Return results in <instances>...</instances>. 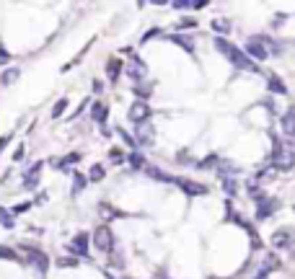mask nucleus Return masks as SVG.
<instances>
[{
  "label": "nucleus",
  "instance_id": "obj_1",
  "mask_svg": "<svg viewBox=\"0 0 295 279\" xmlns=\"http://www.w3.org/2000/svg\"><path fill=\"white\" fill-rule=\"evenodd\" d=\"M94 246H96L101 253L114 251V232H111L109 225H98V228L94 230Z\"/></svg>",
  "mask_w": 295,
  "mask_h": 279
},
{
  "label": "nucleus",
  "instance_id": "obj_2",
  "mask_svg": "<svg viewBox=\"0 0 295 279\" xmlns=\"http://www.w3.org/2000/svg\"><path fill=\"white\" fill-rule=\"evenodd\" d=\"M150 106H148V103L145 101H135L132 103V106H130V111H127V119L132 122V124H148V122H150Z\"/></svg>",
  "mask_w": 295,
  "mask_h": 279
},
{
  "label": "nucleus",
  "instance_id": "obj_3",
  "mask_svg": "<svg viewBox=\"0 0 295 279\" xmlns=\"http://www.w3.org/2000/svg\"><path fill=\"white\" fill-rule=\"evenodd\" d=\"M124 54H130L132 57V62H130V67H127V75H130V80H135V83H143L145 80V75H148V67H145V62L140 60L138 54H135L132 49H124Z\"/></svg>",
  "mask_w": 295,
  "mask_h": 279
},
{
  "label": "nucleus",
  "instance_id": "obj_4",
  "mask_svg": "<svg viewBox=\"0 0 295 279\" xmlns=\"http://www.w3.org/2000/svg\"><path fill=\"white\" fill-rule=\"evenodd\" d=\"M24 251L29 253V261H31L34 269H37L39 274H47V269H49V259H47V253L39 251V248H34V246H24Z\"/></svg>",
  "mask_w": 295,
  "mask_h": 279
},
{
  "label": "nucleus",
  "instance_id": "obj_5",
  "mask_svg": "<svg viewBox=\"0 0 295 279\" xmlns=\"http://www.w3.org/2000/svg\"><path fill=\"white\" fill-rule=\"evenodd\" d=\"M246 57H248L251 62H254V60H256V62H262V60H267V57H269L267 46L259 42V37H251V39L246 42Z\"/></svg>",
  "mask_w": 295,
  "mask_h": 279
},
{
  "label": "nucleus",
  "instance_id": "obj_6",
  "mask_svg": "<svg viewBox=\"0 0 295 279\" xmlns=\"http://www.w3.org/2000/svg\"><path fill=\"white\" fill-rule=\"evenodd\" d=\"M293 163H295V153H293V150H285V147L272 158V166H275L277 171H290Z\"/></svg>",
  "mask_w": 295,
  "mask_h": 279
},
{
  "label": "nucleus",
  "instance_id": "obj_7",
  "mask_svg": "<svg viewBox=\"0 0 295 279\" xmlns=\"http://www.w3.org/2000/svg\"><path fill=\"white\" fill-rule=\"evenodd\" d=\"M228 62H233L238 70H248V73H256V70H259V67H256V62L248 60V57H246L241 49H236V52L231 54V60H228Z\"/></svg>",
  "mask_w": 295,
  "mask_h": 279
},
{
  "label": "nucleus",
  "instance_id": "obj_8",
  "mask_svg": "<svg viewBox=\"0 0 295 279\" xmlns=\"http://www.w3.org/2000/svg\"><path fill=\"white\" fill-rule=\"evenodd\" d=\"M277 207H280V202H277V199H272V196H267L264 202H259V204H256V220H267L272 212H277Z\"/></svg>",
  "mask_w": 295,
  "mask_h": 279
},
{
  "label": "nucleus",
  "instance_id": "obj_9",
  "mask_svg": "<svg viewBox=\"0 0 295 279\" xmlns=\"http://www.w3.org/2000/svg\"><path fill=\"white\" fill-rule=\"evenodd\" d=\"M176 184L184 189L189 196H202V194H207V186H202V184H195V181H187V179H176Z\"/></svg>",
  "mask_w": 295,
  "mask_h": 279
},
{
  "label": "nucleus",
  "instance_id": "obj_10",
  "mask_svg": "<svg viewBox=\"0 0 295 279\" xmlns=\"http://www.w3.org/2000/svg\"><path fill=\"white\" fill-rule=\"evenodd\" d=\"M153 137H155V130L150 124H140L138 127V135H135V142L140 145H153Z\"/></svg>",
  "mask_w": 295,
  "mask_h": 279
},
{
  "label": "nucleus",
  "instance_id": "obj_11",
  "mask_svg": "<svg viewBox=\"0 0 295 279\" xmlns=\"http://www.w3.org/2000/svg\"><path fill=\"white\" fill-rule=\"evenodd\" d=\"M290 238H293V232L288 228H280L272 232V243H275V248H288L290 246Z\"/></svg>",
  "mask_w": 295,
  "mask_h": 279
},
{
  "label": "nucleus",
  "instance_id": "obj_12",
  "mask_svg": "<svg viewBox=\"0 0 295 279\" xmlns=\"http://www.w3.org/2000/svg\"><path fill=\"white\" fill-rule=\"evenodd\" d=\"M212 42H215V49H218V52L225 57V60H231V54L238 49V46H236V44H231V42L225 39V37H215Z\"/></svg>",
  "mask_w": 295,
  "mask_h": 279
},
{
  "label": "nucleus",
  "instance_id": "obj_13",
  "mask_svg": "<svg viewBox=\"0 0 295 279\" xmlns=\"http://www.w3.org/2000/svg\"><path fill=\"white\" fill-rule=\"evenodd\" d=\"M280 124H282V132L285 135H295V106H290L285 114H282V119H280Z\"/></svg>",
  "mask_w": 295,
  "mask_h": 279
},
{
  "label": "nucleus",
  "instance_id": "obj_14",
  "mask_svg": "<svg viewBox=\"0 0 295 279\" xmlns=\"http://www.w3.org/2000/svg\"><path fill=\"white\" fill-rule=\"evenodd\" d=\"M88 240H91V235H88V232H78V235L73 238V243H70V248H73L75 253L86 256V253H88Z\"/></svg>",
  "mask_w": 295,
  "mask_h": 279
},
{
  "label": "nucleus",
  "instance_id": "obj_15",
  "mask_svg": "<svg viewBox=\"0 0 295 279\" xmlns=\"http://www.w3.org/2000/svg\"><path fill=\"white\" fill-rule=\"evenodd\" d=\"M174 10H197V8H205L207 3L205 0H174Z\"/></svg>",
  "mask_w": 295,
  "mask_h": 279
},
{
  "label": "nucleus",
  "instance_id": "obj_16",
  "mask_svg": "<svg viewBox=\"0 0 295 279\" xmlns=\"http://www.w3.org/2000/svg\"><path fill=\"white\" fill-rule=\"evenodd\" d=\"M280 259L275 253H267L264 256V261H262V266H259V274H269V272H275V269H280Z\"/></svg>",
  "mask_w": 295,
  "mask_h": 279
},
{
  "label": "nucleus",
  "instance_id": "obj_17",
  "mask_svg": "<svg viewBox=\"0 0 295 279\" xmlns=\"http://www.w3.org/2000/svg\"><path fill=\"white\" fill-rule=\"evenodd\" d=\"M259 42L267 46V52H269V54H277V57H280L282 52H285V44L277 42V39H272V37H259Z\"/></svg>",
  "mask_w": 295,
  "mask_h": 279
},
{
  "label": "nucleus",
  "instance_id": "obj_18",
  "mask_svg": "<svg viewBox=\"0 0 295 279\" xmlns=\"http://www.w3.org/2000/svg\"><path fill=\"white\" fill-rule=\"evenodd\" d=\"M91 119L98 122V124H104V122H106V106H104L101 101H96L94 106H91Z\"/></svg>",
  "mask_w": 295,
  "mask_h": 279
},
{
  "label": "nucleus",
  "instance_id": "obj_19",
  "mask_svg": "<svg viewBox=\"0 0 295 279\" xmlns=\"http://www.w3.org/2000/svg\"><path fill=\"white\" fill-rule=\"evenodd\" d=\"M212 31L218 34V37H223V34H231V21L228 18H212Z\"/></svg>",
  "mask_w": 295,
  "mask_h": 279
},
{
  "label": "nucleus",
  "instance_id": "obj_20",
  "mask_svg": "<svg viewBox=\"0 0 295 279\" xmlns=\"http://www.w3.org/2000/svg\"><path fill=\"white\" fill-rule=\"evenodd\" d=\"M168 39H171L174 44H179V46H184L187 52H195V44H192V39H187L184 34H168Z\"/></svg>",
  "mask_w": 295,
  "mask_h": 279
},
{
  "label": "nucleus",
  "instance_id": "obj_21",
  "mask_svg": "<svg viewBox=\"0 0 295 279\" xmlns=\"http://www.w3.org/2000/svg\"><path fill=\"white\" fill-rule=\"evenodd\" d=\"M148 176H150V179H155V181H163V184H171V181H176L174 176H168V173H163L161 168H155V166H150V168H148Z\"/></svg>",
  "mask_w": 295,
  "mask_h": 279
},
{
  "label": "nucleus",
  "instance_id": "obj_22",
  "mask_svg": "<svg viewBox=\"0 0 295 279\" xmlns=\"http://www.w3.org/2000/svg\"><path fill=\"white\" fill-rule=\"evenodd\" d=\"M104 176H106L104 166H101V163H94L91 171H88V181H104Z\"/></svg>",
  "mask_w": 295,
  "mask_h": 279
},
{
  "label": "nucleus",
  "instance_id": "obj_23",
  "mask_svg": "<svg viewBox=\"0 0 295 279\" xmlns=\"http://www.w3.org/2000/svg\"><path fill=\"white\" fill-rule=\"evenodd\" d=\"M106 73H109V80H111V83H117V78H119V73H122V62H119V60H109Z\"/></svg>",
  "mask_w": 295,
  "mask_h": 279
},
{
  "label": "nucleus",
  "instance_id": "obj_24",
  "mask_svg": "<svg viewBox=\"0 0 295 279\" xmlns=\"http://www.w3.org/2000/svg\"><path fill=\"white\" fill-rule=\"evenodd\" d=\"M269 91H272V93H280V96H285V93H288L285 83H282V80H280V78H275V75H272V78H269Z\"/></svg>",
  "mask_w": 295,
  "mask_h": 279
},
{
  "label": "nucleus",
  "instance_id": "obj_25",
  "mask_svg": "<svg viewBox=\"0 0 295 279\" xmlns=\"http://www.w3.org/2000/svg\"><path fill=\"white\" fill-rule=\"evenodd\" d=\"M275 176H277V168H275V166H269V168H264V171L256 176V184H267V181H272Z\"/></svg>",
  "mask_w": 295,
  "mask_h": 279
},
{
  "label": "nucleus",
  "instance_id": "obj_26",
  "mask_svg": "<svg viewBox=\"0 0 295 279\" xmlns=\"http://www.w3.org/2000/svg\"><path fill=\"white\" fill-rule=\"evenodd\" d=\"M18 70L16 67H10V70H5V73H3V78H0V83H3V86H10V83H16V80H18Z\"/></svg>",
  "mask_w": 295,
  "mask_h": 279
},
{
  "label": "nucleus",
  "instance_id": "obj_27",
  "mask_svg": "<svg viewBox=\"0 0 295 279\" xmlns=\"http://www.w3.org/2000/svg\"><path fill=\"white\" fill-rule=\"evenodd\" d=\"M0 259H3V261H21L18 253L10 248V246H0Z\"/></svg>",
  "mask_w": 295,
  "mask_h": 279
},
{
  "label": "nucleus",
  "instance_id": "obj_28",
  "mask_svg": "<svg viewBox=\"0 0 295 279\" xmlns=\"http://www.w3.org/2000/svg\"><path fill=\"white\" fill-rule=\"evenodd\" d=\"M223 189L228 196H236L238 194V181L236 179H223Z\"/></svg>",
  "mask_w": 295,
  "mask_h": 279
},
{
  "label": "nucleus",
  "instance_id": "obj_29",
  "mask_svg": "<svg viewBox=\"0 0 295 279\" xmlns=\"http://www.w3.org/2000/svg\"><path fill=\"white\" fill-rule=\"evenodd\" d=\"M86 184H88V176H83V173H75V176H73V194H78Z\"/></svg>",
  "mask_w": 295,
  "mask_h": 279
},
{
  "label": "nucleus",
  "instance_id": "obj_30",
  "mask_svg": "<svg viewBox=\"0 0 295 279\" xmlns=\"http://www.w3.org/2000/svg\"><path fill=\"white\" fill-rule=\"evenodd\" d=\"M65 109H67V98H60L57 103H54V109H52V119H60V116L65 114Z\"/></svg>",
  "mask_w": 295,
  "mask_h": 279
},
{
  "label": "nucleus",
  "instance_id": "obj_31",
  "mask_svg": "<svg viewBox=\"0 0 295 279\" xmlns=\"http://www.w3.org/2000/svg\"><path fill=\"white\" fill-rule=\"evenodd\" d=\"M218 163H220L218 155H207V160H202V163H199V168H218Z\"/></svg>",
  "mask_w": 295,
  "mask_h": 279
},
{
  "label": "nucleus",
  "instance_id": "obj_32",
  "mask_svg": "<svg viewBox=\"0 0 295 279\" xmlns=\"http://www.w3.org/2000/svg\"><path fill=\"white\" fill-rule=\"evenodd\" d=\"M127 160H130V166H132V168H143V163H145L140 153H132V155H130Z\"/></svg>",
  "mask_w": 295,
  "mask_h": 279
},
{
  "label": "nucleus",
  "instance_id": "obj_33",
  "mask_svg": "<svg viewBox=\"0 0 295 279\" xmlns=\"http://www.w3.org/2000/svg\"><path fill=\"white\" fill-rule=\"evenodd\" d=\"M57 266H78V259H73V256H65V259H57Z\"/></svg>",
  "mask_w": 295,
  "mask_h": 279
},
{
  "label": "nucleus",
  "instance_id": "obj_34",
  "mask_svg": "<svg viewBox=\"0 0 295 279\" xmlns=\"http://www.w3.org/2000/svg\"><path fill=\"white\" fill-rule=\"evenodd\" d=\"M179 26H181V29H197V21H195V18H181Z\"/></svg>",
  "mask_w": 295,
  "mask_h": 279
},
{
  "label": "nucleus",
  "instance_id": "obj_35",
  "mask_svg": "<svg viewBox=\"0 0 295 279\" xmlns=\"http://www.w3.org/2000/svg\"><path fill=\"white\" fill-rule=\"evenodd\" d=\"M119 137H122V140H124V142H127V145H132V147L138 145V142H135V137H132V135H127L124 130H119Z\"/></svg>",
  "mask_w": 295,
  "mask_h": 279
},
{
  "label": "nucleus",
  "instance_id": "obj_36",
  "mask_svg": "<svg viewBox=\"0 0 295 279\" xmlns=\"http://www.w3.org/2000/svg\"><path fill=\"white\" fill-rule=\"evenodd\" d=\"M13 160L18 163V160H24V145H18L16 150H13Z\"/></svg>",
  "mask_w": 295,
  "mask_h": 279
},
{
  "label": "nucleus",
  "instance_id": "obj_37",
  "mask_svg": "<svg viewBox=\"0 0 295 279\" xmlns=\"http://www.w3.org/2000/svg\"><path fill=\"white\" fill-rule=\"evenodd\" d=\"M285 13H280V16H275V18H272V26H282V23H285Z\"/></svg>",
  "mask_w": 295,
  "mask_h": 279
},
{
  "label": "nucleus",
  "instance_id": "obj_38",
  "mask_svg": "<svg viewBox=\"0 0 295 279\" xmlns=\"http://www.w3.org/2000/svg\"><path fill=\"white\" fill-rule=\"evenodd\" d=\"M10 140H13V135H5V137H0V153L5 150V145L10 142Z\"/></svg>",
  "mask_w": 295,
  "mask_h": 279
},
{
  "label": "nucleus",
  "instance_id": "obj_39",
  "mask_svg": "<svg viewBox=\"0 0 295 279\" xmlns=\"http://www.w3.org/2000/svg\"><path fill=\"white\" fill-rule=\"evenodd\" d=\"M158 34H161V29H150V31H148V34H145V37H143V42H148V39H150V37H158Z\"/></svg>",
  "mask_w": 295,
  "mask_h": 279
},
{
  "label": "nucleus",
  "instance_id": "obj_40",
  "mask_svg": "<svg viewBox=\"0 0 295 279\" xmlns=\"http://www.w3.org/2000/svg\"><path fill=\"white\" fill-rule=\"evenodd\" d=\"M44 202H47V191L37 194V199H34V204H44Z\"/></svg>",
  "mask_w": 295,
  "mask_h": 279
},
{
  "label": "nucleus",
  "instance_id": "obj_41",
  "mask_svg": "<svg viewBox=\"0 0 295 279\" xmlns=\"http://www.w3.org/2000/svg\"><path fill=\"white\" fill-rule=\"evenodd\" d=\"M109 158L114 160V163H119V160H122V153H119V150H111V153H109Z\"/></svg>",
  "mask_w": 295,
  "mask_h": 279
},
{
  "label": "nucleus",
  "instance_id": "obj_42",
  "mask_svg": "<svg viewBox=\"0 0 295 279\" xmlns=\"http://www.w3.org/2000/svg\"><path fill=\"white\" fill-rule=\"evenodd\" d=\"M8 60H10V54H8L5 49H0V65H5Z\"/></svg>",
  "mask_w": 295,
  "mask_h": 279
},
{
  "label": "nucleus",
  "instance_id": "obj_43",
  "mask_svg": "<svg viewBox=\"0 0 295 279\" xmlns=\"http://www.w3.org/2000/svg\"><path fill=\"white\" fill-rule=\"evenodd\" d=\"M8 217H10V212H8V209H3V207H0V223H5Z\"/></svg>",
  "mask_w": 295,
  "mask_h": 279
},
{
  "label": "nucleus",
  "instance_id": "obj_44",
  "mask_svg": "<svg viewBox=\"0 0 295 279\" xmlns=\"http://www.w3.org/2000/svg\"><path fill=\"white\" fill-rule=\"evenodd\" d=\"M290 147H293V153H295V135L290 137Z\"/></svg>",
  "mask_w": 295,
  "mask_h": 279
},
{
  "label": "nucleus",
  "instance_id": "obj_45",
  "mask_svg": "<svg viewBox=\"0 0 295 279\" xmlns=\"http://www.w3.org/2000/svg\"><path fill=\"white\" fill-rule=\"evenodd\" d=\"M254 279H267V274H256Z\"/></svg>",
  "mask_w": 295,
  "mask_h": 279
}]
</instances>
